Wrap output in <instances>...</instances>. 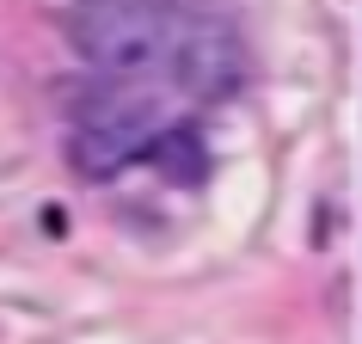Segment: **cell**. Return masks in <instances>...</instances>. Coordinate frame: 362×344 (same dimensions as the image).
Segmentation results:
<instances>
[{"label":"cell","mask_w":362,"mask_h":344,"mask_svg":"<svg viewBox=\"0 0 362 344\" xmlns=\"http://www.w3.org/2000/svg\"><path fill=\"white\" fill-rule=\"evenodd\" d=\"M148 154L160 166V178H172V185H203L209 178V148H203L197 130H160L148 142Z\"/></svg>","instance_id":"4"},{"label":"cell","mask_w":362,"mask_h":344,"mask_svg":"<svg viewBox=\"0 0 362 344\" xmlns=\"http://www.w3.org/2000/svg\"><path fill=\"white\" fill-rule=\"evenodd\" d=\"M153 135H160V98L153 93H93L68 130V166L80 178H111L148 154Z\"/></svg>","instance_id":"2"},{"label":"cell","mask_w":362,"mask_h":344,"mask_svg":"<svg viewBox=\"0 0 362 344\" xmlns=\"http://www.w3.org/2000/svg\"><path fill=\"white\" fill-rule=\"evenodd\" d=\"M178 19H185L178 0H80L74 19H68V38L93 68L135 80L166 62Z\"/></svg>","instance_id":"1"},{"label":"cell","mask_w":362,"mask_h":344,"mask_svg":"<svg viewBox=\"0 0 362 344\" xmlns=\"http://www.w3.org/2000/svg\"><path fill=\"white\" fill-rule=\"evenodd\" d=\"M160 74H166L185 98H203V105H209V98L240 93V80H246V50H240V38H233L221 19L185 13L178 31H172V43H166Z\"/></svg>","instance_id":"3"}]
</instances>
